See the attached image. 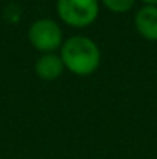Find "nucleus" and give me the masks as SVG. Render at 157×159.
<instances>
[{
    "mask_svg": "<svg viewBox=\"0 0 157 159\" xmlns=\"http://www.w3.org/2000/svg\"><path fill=\"white\" fill-rule=\"evenodd\" d=\"M60 59L68 71L76 76H89L100 65V50L86 36H71L60 47Z\"/></svg>",
    "mask_w": 157,
    "mask_h": 159,
    "instance_id": "obj_1",
    "label": "nucleus"
},
{
    "mask_svg": "<svg viewBox=\"0 0 157 159\" xmlns=\"http://www.w3.org/2000/svg\"><path fill=\"white\" fill-rule=\"evenodd\" d=\"M34 70H36V74L42 80L51 82V80H55L57 77L62 76V73L65 70V65L60 59V54L46 53L42 54L37 59V62L34 65Z\"/></svg>",
    "mask_w": 157,
    "mask_h": 159,
    "instance_id": "obj_4",
    "label": "nucleus"
},
{
    "mask_svg": "<svg viewBox=\"0 0 157 159\" xmlns=\"http://www.w3.org/2000/svg\"><path fill=\"white\" fill-rule=\"evenodd\" d=\"M57 14L69 26L85 28L99 16V0H57Z\"/></svg>",
    "mask_w": 157,
    "mask_h": 159,
    "instance_id": "obj_2",
    "label": "nucleus"
},
{
    "mask_svg": "<svg viewBox=\"0 0 157 159\" xmlns=\"http://www.w3.org/2000/svg\"><path fill=\"white\" fill-rule=\"evenodd\" d=\"M136 28L146 40H157V6H142L134 19Z\"/></svg>",
    "mask_w": 157,
    "mask_h": 159,
    "instance_id": "obj_5",
    "label": "nucleus"
},
{
    "mask_svg": "<svg viewBox=\"0 0 157 159\" xmlns=\"http://www.w3.org/2000/svg\"><path fill=\"white\" fill-rule=\"evenodd\" d=\"M145 5H150V6H157V0H142Z\"/></svg>",
    "mask_w": 157,
    "mask_h": 159,
    "instance_id": "obj_7",
    "label": "nucleus"
},
{
    "mask_svg": "<svg viewBox=\"0 0 157 159\" xmlns=\"http://www.w3.org/2000/svg\"><path fill=\"white\" fill-rule=\"evenodd\" d=\"M28 40L40 53H54L63 45V33L57 22L51 19H39L31 23Z\"/></svg>",
    "mask_w": 157,
    "mask_h": 159,
    "instance_id": "obj_3",
    "label": "nucleus"
},
{
    "mask_svg": "<svg viewBox=\"0 0 157 159\" xmlns=\"http://www.w3.org/2000/svg\"><path fill=\"white\" fill-rule=\"evenodd\" d=\"M136 0H102L105 8H108L112 12H126L133 8Z\"/></svg>",
    "mask_w": 157,
    "mask_h": 159,
    "instance_id": "obj_6",
    "label": "nucleus"
}]
</instances>
